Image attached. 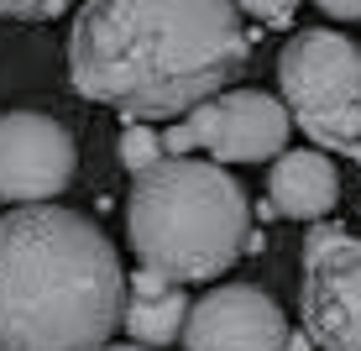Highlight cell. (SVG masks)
Segmentation results:
<instances>
[{
  "label": "cell",
  "mask_w": 361,
  "mask_h": 351,
  "mask_svg": "<svg viewBox=\"0 0 361 351\" xmlns=\"http://www.w3.org/2000/svg\"><path fill=\"white\" fill-rule=\"evenodd\" d=\"M283 110L325 153L361 162V47L341 32H298L278 58Z\"/></svg>",
  "instance_id": "277c9868"
},
{
  "label": "cell",
  "mask_w": 361,
  "mask_h": 351,
  "mask_svg": "<svg viewBox=\"0 0 361 351\" xmlns=\"http://www.w3.org/2000/svg\"><path fill=\"white\" fill-rule=\"evenodd\" d=\"M73 0H0V21H53Z\"/></svg>",
  "instance_id": "7c38bea8"
},
{
  "label": "cell",
  "mask_w": 361,
  "mask_h": 351,
  "mask_svg": "<svg viewBox=\"0 0 361 351\" xmlns=\"http://www.w3.org/2000/svg\"><path fill=\"white\" fill-rule=\"evenodd\" d=\"M126 236L142 268L183 288L220 278L252 246V205L220 162L157 157L152 168L131 173Z\"/></svg>",
  "instance_id": "3957f363"
},
{
  "label": "cell",
  "mask_w": 361,
  "mask_h": 351,
  "mask_svg": "<svg viewBox=\"0 0 361 351\" xmlns=\"http://www.w3.org/2000/svg\"><path fill=\"white\" fill-rule=\"evenodd\" d=\"M183 320H189V299H183V288H173L163 299H126V309H121V325L131 331L136 346H168L178 341Z\"/></svg>",
  "instance_id": "30bf717a"
},
{
  "label": "cell",
  "mask_w": 361,
  "mask_h": 351,
  "mask_svg": "<svg viewBox=\"0 0 361 351\" xmlns=\"http://www.w3.org/2000/svg\"><path fill=\"white\" fill-rule=\"evenodd\" d=\"M235 0H84L68 32V79L131 121H178L241 79Z\"/></svg>",
  "instance_id": "6da1fadb"
},
{
  "label": "cell",
  "mask_w": 361,
  "mask_h": 351,
  "mask_svg": "<svg viewBox=\"0 0 361 351\" xmlns=\"http://www.w3.org/2000/svg\"><path fill=\"white\" fill-rule=\"evenodd\" d=\"M99 351H147V346H136V341H126V346H99Z\"/></svg>",
  "instance_id": "2e32d148"
},
{
  "label": "cell",
  "mask_w": 361,
  "mask_h": 351,
  "mask_svg": "<svg viewBox=\"0 0 361 351\" xmlns=\"http://www.w3.org/2000/svg\"><path fill=\"white\" fill-rule=\"evenodd\" d=\"M314 6L335 21H361V0H314Z\"/></svg>",
  "instance_id": "9a60e30c"
},
{
  "label": "cell",
  "mask_w": 361,
  "mask_h": 351,
  "mask_svg": "<svg viewBox=\"0 0 361 351\" xmlns=\"http://www.w3.org/2000/svg\"><path fill=\"white\" fill-rule=\"evenodd\" d=\"M189 351H288V320L278 299L252 283H220L183 320Z\"/></svg>",
  "instance_id": "ba28073f"
},
{
  "label": "cell",
  "mask_w": 361,
  "mask_h": 351,
  "mask_svg": "<svg viewBox=\"0 0 361 351\" xmlns=\"http://www.w3.org/2000/svg\"><path fill=\"white\" fill-rule=\"evenodd\" d=\"M183 131L199 153H215V162H267L288 153L293 121L283 110V100L262 90H220L215 100L189 110Z\"/></svg>",
  "instance_id": "52a82bcc"
},
{
  "label": "cell",
  "mask_w": 361,
  "mask_h": 351,
  "mask_svg": "<svg viewBox=\"0 0 361 351\" xmlns=\"http://www.w3.org/2000/svg\"><path fill=\"white\" fill-rule=\"evenodd\" d=\"M131 283V299H163V294H173L178 283H168L163 273H152V268H136V278H126Z\"/></svg>",
  "instance_id": "5bb4252c"
},
{
  "label": "cell",
  "mask_w": 361,
  "mask_h": 351,
  "mask_svg": "<svg viewBox=\"0 0 361 351\" xmlns=\"http://www.w3.org/2000/svg\"><path fill=\"white\" fill-rule=\"evenodd\" d=\"M79 153L63 121L42 110H6L0 116V199L6 205H47L68 189Z\"/></svg>",
  "instance_id": "8992f818"
},
{
  "label": "cell",
  "mask_w": 361,
  "mask_h": 351,
  "mask_svg": "<svg viewBox=\"0 0 361 351\" xmlns=\"http://www.w3.org/2000/svg\"><path fill=\"white\" fill-rule=\"evenodd\" d=\"M304 335L319 351H361V242L341 225L304 236Z\"/></svg>",
  "instance_id": "5b68a950"
},
{
  "label": "cell",
  "mask_w": 361,
  "mask_h": 351,
  "mask_svg": "<svg viewBox=\"0 0 361 351\" xmlns=\"http://www.w3.org/2000/svg\"><path fill=\"white\" fill-rule=\"evenodd\" d=\"M163 157V142H157L147 126H131L126 136H121V162H126L131 173H142V168H152V162Z\"/></svg>",
  "instance_id": "8fae6325"
},
{
  "label": "cell",
  "mask_w": 361,
  "mask_h": 351,
  "mask_svg": "<svg viewBox=\"0 0 361 351\" xmlns=\"http://www.w3.org/2000/svg\"><path fill=\"white\" fill-rule=\"evenodd\" d=\"M126 309L105 231L63 205L0 215V351H99Z\"/></svg>",
  "instance_id": "7a4b0ae2"
},
{
  "label": "cell",
  "mask_w": 361,
  "mask_h": 351,
  "mask_svg": "<svg viewBox=\"0 0 361 351\" xmlns=\"http://www.w3.org/2000/svg\"><path fill=\"white\" fill-rule=\"evenodd\" d=\"M235 11H246V16L267 21V27H288L293 11H298V0H235Z\"/></svg>",
  "instance_id": "4fadbf2b"
},
{
  "label": "cell",
  "mask_w": 361,
  "mask_h": 351,
  "mask_svg": "<svg viewBox=\"0 0 361 351\" xmlns=\"http://www.w3.org/2000/svg\"><path fill=\"white\" fill-rule=\"evenodd\" d=\"M267 194H272V210L288 220H319L335 210L341 199V173L325 153H278L272 157V173H267Z\"/></svg>",
  "instance_id": "9c48e42d"
}]
</instances>
